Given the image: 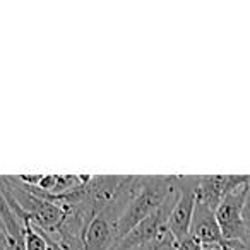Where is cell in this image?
I'll list each match as a JSON object with an SVG mask.
<instances>
[{
    "instance_id": "6da1fadb",
    "label": "cell",
    "mask_w": 250,
    "mask_h": 250,
    "mask_svg": "<svg viewBox=\"0 0 250 250\" xmlns=\"http://www.w3.org/2000/svg\"><path fill=\"white\" fill-rule=\"evenodd\" d=\"M175 190H177L175 178H153V180L147 182L141 188L139 195L130 201L125 212L120 216V219L115 223L117 242L124 238L132 228H136L141 221H144L147 216L156 212Z\"/></svg>"
},
{
    "instance_id": "7a4b0ae2",
    "label": "cell",
    "mask_w": 250,
    "mask_h": 250,
    "mask_svg": "<svg viewBox=\"0 0 250 250\" xmlns=\"http://www.w3.org/2000/svg\"><path fill=\"white\" fill-rule=\"evenodd\" d=\"M197 187L199 177L177 178L178 199L167 219V228L170 229L177 243L190 235V225L194 218L195 202H197Z\"/></svg>"
},
{
    "instance_id": "3957f363",
    "label": "cell",
    "mask_w": 250,
    "mask_h": 250,
    "mask_svg": "<svg viewBox=\"0 0 250 250\" xmlns=\"http://www.w3.org/2000/svg\"><path fill=\"white\" fill-rule=\"evenodd\" d=\"M247 184L225 195L221 204L216 209V219H218L219 229L225 240H240V242L247 240V226L245 218H243V208L249 197Z\"/></svg>"
},
{
    "instance_id": "277c9868",
    "label": "cell",
    "mask_w": 250,
    "mask_h": 250,
    "mask_svg": "<svg viewBox=\"0 0 250 250\" xmlns=\"http://www.w3.org/2000/svg\"><path fill=\"white\" fill-rule=\"evenodd\" d=\"M168 202H170V197L165 201V204L161 206L156 212L147 216V218L144 219V221H141L136 228L130 229L124 238L118 240L117 245H115V250H130V249H136V247H143V245H147V243L154 242V240L158 238V235H160L161 228L167 225V219L171 212L165 209V206H167Z\"/></svg>"
},
{
    "instance_id": "5b68a950",
    "label": "cell",
    "mask_w": 250,
    "mask_h": 250,
    "mask_svg": "<svg viewBox=\"0 0 250 250\" xmlns=\"http://www.w3.org/2000/svg\"><path fill=\"white\" fill-rule=\"evenodd\" d=\"M190 236L197 240L202 247L221 245L225 238H223L218 219H216V211H212L206 204L195 202L194 218H192L190 225Z\"/></svg>"
},
{
    "instance_id": "8992f818",
    "label": "cell",
    "mask_w": 250,
    "mask_h": 250,
    "mask_svg": "<svg viewBox=\"0 0 250 250\" xmlns=\"http://www.w3.org/2000/svg\"><path fill=\"white\" fill-rule=\"evenodd\" d=\"M113 235L115 233L111 231L106 218L103 214L94 216L86 229L84 250H108V245H110Z\"/></svg>"
},
{
    "instance_id": "52a82bcc",
    "label": "cell",
    "mask_w": 250,
    "mask_h": 250,
    "mask_svg": "<svg viewBox=\"0 0 250 250\" xmlns=\"http://www.w3.org/2000/svg\"><path fill=\"white\" fill-rule=\"evenodd\" d=\"M24 245L26 250H50L46 240L33 228L31 223L24 225Z\"/></svg>"
},
{
    "instance_id": "ba28073f",
    "label": "cell",
    "mask_w": 250,
    "mask_h": 250,
    "mask_svg": "<svg viewBox=\"0 0 250 250\" xmlns=\"http://www.w3.org/2000/svg\"><path fill=\"white\" fill-rule=\"evenodd\" d=\"M4 250H26L24 245V238H18V236H11V235H4Z\"/></svg>"
},
{
    "instance_id": "9c48e42d",
    "label": "cell",
    "mask_w": 250,
    "mask_h": 250,
    "mask_svg": "<svg viewBox=\"0 0 250 250\" xmlns=\"http://www.w3.org/2000/svg\"><path fill=\"white\" fill-rule=\"evenodd\" d=\"M177 250H202V245L188 235L187 238H184L182 242L177 243Z\"/></svg>"
},
{
    "instance_id": "30bf717a",
    "label": "cell",
    "mask_w": 250,
    "mask_h": 250,
    "mask_svg": "<svg viewBox=\"0 0 250 250\" xmlns=\"http://www.w3.org/2000/svg\"><path fill=\"white\" fill-rule=\"evenodd\" d=\"M18 178H19L21 182H24V184H28L29 187L36 188V187L40 185V182H42L43 175H42V173H36V175H19Z\"/></svg>"
},
{
    "instance_id": "8fae6325",
    "label": "cell",
    "mask_w": 250,
    "mask_h": 250,
    "mask_svg": "<svg viewBox=\"0 0 250 250\" xmlns=\"http://www.w3.org/2000/svg\"><path fill=\"white\" fill-rule=\"evenodd\" d=\"M243 218H245V219L250 218V194H249V197H247L245 208H243Z\"/></svg>"
},
{
    "instance_id": "7c38bea8",
    "label": "cell",
    "mask_w": 250,
    "mask_h": 250,
    "mask_svg": "<svg viewBox=\"0 0 250 250\" xmlns=\"http://www.w3.org/2000/svg\"><path fill=\"white\" fill-rule=\"evenodd\" d=\"M202 250H221V247H202Z\"/></svg>"
},
{
    "instance_id": "4fadbf2b",
    "label": "cell",
    "mask_w": 250,
    "mask_h": 250,
    "mask_svg": "<svg viewBox=\"0 0 250 250\" xmlns=\"http://www.w3.org/2000/svg\"><path fill=\"white\" fill-rule=\"evenodd\" d=\"M4 235L5 233H0V243H2V240H4Z\"/></svg>"
},
{
    "instance_id": "5bb4252c",
    "label": "cell",
    "mask_w": 250,
    "mask_h": 250,
    "mask_svg": "<svg viewBox=\"0 0 250 250\" xmlns=\"http://www.w3.org/2000/svg\"><path fill=\"white\" fill-rule=\"evenodd\" d=\"M247 185H249V194H250V175H249V184Z\"/></svg>"
},
{
    "instance_id": "9a60e30c",
    "label": "cell",
    "mask_w": 250,
    "mask_h": 250,
    "mask_svg": "<svg viewBox=\"0 0 250 250\" xmlns=\"http://www.w3.org/2000/svg\"><path fill=\"white\" fill-rule=\"evenodd\" d=\"M0 229H2V231H4V226H2V221H0ZM5 233V231H4Z\"/></svg>"
}]
</instances>
